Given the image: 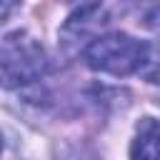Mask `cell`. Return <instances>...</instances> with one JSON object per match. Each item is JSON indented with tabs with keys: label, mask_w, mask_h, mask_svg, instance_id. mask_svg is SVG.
<instances>
[{
	"label": "cell",
	"mask_w": 160,
	"mask_h": 160,
	"mask_svg": "<svg viewBox=\"0 0 160 160\" xmlns=\"http://www.w3.org/2000/svg\"><path fill=\"white\" fill-rule=\"evenodd\" d=\"M48 68L45 48L28 30H12L0 38V88L18 90L42 78Z\"/></svg>",
	"instance_id": "1"
},
{
	"label": "cell",
	"mask_w": 160,
	"mask_h": 160,
	"mask_svg": "<svg viewBox=\"0 0 160 160\" xmlns=\"http://www.w3.org/2000/svg\"><path fill=\"white\" fill-rule=\"evenodd\" d=\"M142 52H145V40H138L128 32L115 30V32L92 38L82 50V60L95 72L122 78V75L138 72Z\"/></svg>",
	"instance_id": "2"
},
{
	"label": "cell",
	"mask_w": 160,
	"mask_h": 160,
	"mask_svg": "<svg viewBox=\"0 0 160 160\" xmlns=\"http://www.w3.org/2000/svg\"><path fill=\"white\" fill-rule=\"evenodd\" d=\"M130 160H160V120L142 118L135 125Z\"/></svg>",
	"instance_id": "3"
},
{
	"label": "cell",
	"mask_w": 160,
	"mask_h": 160,
	"mask_svg": "<svg viewBox=\"0 0 160 160\" xmlns=\"http://www.w3.org/2000/svg\"><path fill=\"white\" fill-rule=\"evenodd\" d=\"M138 75L150 85H160V40L145 42V52H142Z\"/></svg>",
	"instance_id": "4"
},
{
	"label": "cell",
	"mask_w": 160,
	"mask_h": 160,
	"mask_svg": "<svg viewBox=\"0 0 160 160\" xmlns=\"http://www.w3.org/2000/svg\"><path fill=\"white\" fill-rule=\"evenodd\" d=\"M68 2L72 8L70 15H95L100 12V5H102V0H68Z\"/></svg>",
	"instance_id": "5"
},
{
	"label": "cell",
	"mask_w": 160,
	"mask_h": 160,
	"mask_svg": "<svg viewBox=\"0 0 160 160\" xmlns=\"http://www.w3.org/2000/svg\"><path fill=\"white\" fill-rule=\"evenodd\" d=\"M18 5V0H0V22L12 12V8Z\"/></svg>",
	"instance_id": "6"
},
{
	"label": "cell",
	"mask_w": 160,
	"mask_h": 160,
	"mask_svg": "<svg viewBox=\"0 0 160 160\" xmlns=\"http://www.w3.org/2000/svg\"><path fill=\"white\" fill-rule=\"evenodd\" d=\"M0 150H2V140H0Z\"/></svg>",
	"instance_id": "7"
}]
</instances>
